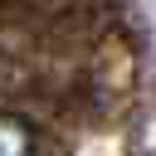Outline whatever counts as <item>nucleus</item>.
<instances>
[{
  "label": "nucleus",
  "instance_id": "1",
  "mask_svg": "<svg viewBox=\"0 0 156 156\" xmlns=\"http://www.w3.org/2000/svg\"><path fill=\"white\" fill-rule=\"evenodd\" d=\"M0 156H39V136L24 117L0 112Z\"/></svg>",
  "mask_w": 156,
  "mask_h": 156
}]
</instances>
